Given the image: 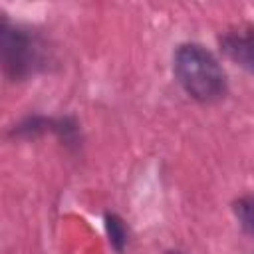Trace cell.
<instances>
[{
    "label": "cell",
    "mask_w": 254,
    "mask_h": 254,
    "mask_svg": "<svg viewBox=\"0 0 254 254\" xmlns=\"http://www.w3.org/2000/svg\"><path fill=\"white\" fill-rule=\"evenodd\" d=\"M173 71L183 89L200 103H214L226 95V75L218 60L198 44L177 48Z\"/></svg>",
    "instance_id": "cell-1"
},
{
    "label": "cell",
    "mask_w": 254,
    "mask_h": 254,
    "mask_svg": "<svg viewBox=\"0 0 254 254\" xmlns=\"http://www.w3.org/2000/svg\"><path fill=\"white\" fill-rule=\"evenodd\" d=\"M0 52L4 73L12 81L26 79L42 65L40 42L28 30L12 26L8 20H2L0 26Z\"/></svg>",
    "instance_id": "cell-2"
},
{
    "label": "cell",
    "mask_w": 254,
    "mask_h": 254,
    "mask_svg": "<svg viewBox=\"0 0 254 254\" xmlns=\"http://www.w3.org/2000/svg\"><path fill=\"white\" fill-rule=\"evenodd\" d=\"M220 50L234 64L254 73V28L242 26L228 30L220 36Z\"/></svg>",
    "instance_id": "cell-3"
},
{
    "label": "cell",
    "mask_w": 254,
    "mask_h": 254,
    "mask_svg": "<svg viewBox=\"0 0 254 254\" xmlns=\"http://www.w3.org/2000/svg\"><path fill=\"white\" fill-rule=\"evenodd\" d=\"M52 131L60 137V141L69 147L77 149L79 147V125L73 117H62V119H52Z\"/></svg>",
    "instance_id": "cell-4"
},
{
    "label": "cell",
    "mask_w": 254,
    "mask_h": 254,
    "mask_svg": "<svg viewBox=\"0 0 254 254\" xmlns=\"http://www.w3.org/2000/svg\"><path fill=\"white\" fill-rule=\"evenodd\" d=\"M105 228H107V236H109V244L113 246L115 252H123L125 244H127V228L121 216L109 212L105 214Z\"/></svg>",
    "instance_id": "cell-5"
},
{
    "label": "cell",
    "mask_w": 254,
    "mask_h": 254,
    "mask_svg": "<svg viewBox=\"0 0 254 254\" xmlns=\"http://www.w3.org/2000/svg\"><path fill=\"white\" fill-rule=\"evenodd\" d=\"M234 214L240 222V226L254 236V196L246 194V196H240L236 202H234Z\"/></svg>",
    "instance_id": "cell-6"
}]
</instances>
